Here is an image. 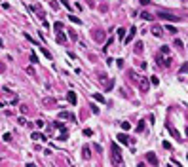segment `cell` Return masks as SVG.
I'll return each instance as SVG.
<instances>
[{"label": "cell", "instance_id": "1", "mask_svg": "<svg viewBox=\"0 0 188 167\" xmlns=\"http://www.w3.org/2000/svg\"><path fill=\"white\" fill-rule=\"evenodd\" d=\"M110 148H112V163L122 165V163H124V158H122V152H120V146H118L116 143H112Z\"/></svg>", "mask_w": 188, "mask_h": 167}, {"label": "cell", "instance_id": "2", "mask_svg": "<svg viewBox=\"0 0 188 167\" xmlns=\"http://www.w3.org/2000/svg\"><path fill=\"white\" fill-rule=\"evenodd\" d=\"M158 17L165 19V21H179V19H181V17H177V15H173V13H167V12H160Z\"/></svg>", "mask_w": 188, "mask_h": 167}, {"label": "cell", "instance_id": "3", "mask_svg": "<svg viewBox=\"0 0 188 167\" xmlns=\"http://www.w3.org/2000/svg\"><path fill=\"white\" fill-rule=\"evenodd\" d=\"M146 160H148L150 165H158V156H156L154 152H148V154H146Z\"/></svg>", "mask_w": 188, "mask_h": 167}, {"label": "cell", "instance_id": "4", "mask_svg": "<svg viewBox=\"0 0 188 167\" xmlns=\"http://www.w3.org/2000/svg\"><path fill=\"white\" fill-rule=\"evenodd\" d=\"M116 139H118V143H120V144H125V146L129 144V137H127V135H125V133H120Z\"/></svg>", "mask_w": 188, "mask_h": 167}, {"label": "cell", "instance_id": "5", "mask_svg": "<svg viewBox=\"0 0 188 167\" xmlns=\"http://www.w3.org/2000/svg\"><path fill=\"white\" fill-rule=\"evenodd\" d=\"M67 101H69L70 104H76V103H78L76 93H74V91H69V93H67Z\"/></svg>", "mask_w": 188, "mask_h": 167}, {"label": "cell", "instance_id": "6", "mask_svg": "<svg viewBox=\"0 0 188 167\" xmlns=\"http://www.w3.org/2000/svg\"><path fill=\"white\" fill-rule=\"evenodd\" d=\"M135 33H137V29H135V27H131V29H129V34L125 36V44H129V42H131V40L135 38Z\"/></svg>", "mask_w": 188, "mask_h": 167}, {"label": "cell", "instance_id": "7", "mask_svg": "<svg viewBox=\"0 0 188 167\" xmlns=\"http://www.w3.org/2000/svg\"><path fill=\"white\" fill-rule=\"evenodd\" d=\"M82 158H84V160H90V158H91V150H90V146H84V148H82Z\"/></svg>", "mask_w": 188, "mask_h": 167}, {"label": "cell", "instance_id": "8", "mask_svg": "<svg viewBox=\"0 0 188 167\" xmlns=\"http://www.w3.org/2000/svg\"><path fill=\"white\" fill-rule=\"evenodd\" d=\"M148 86H150L148 80H146V78H141V91L146 93V91H148Z\"/></svg>", "mask_w": 188, "mask_h": 167}, {"label": "cell", "instance_id": "9", "mask_svg": "<svg viewBox=\"0 0 188 167\" xmlns=\"http://www.w3.org/2000/svg\"><path fill=\"white\" fill-rule=\"evenodd\" d=\"M152 34H154V36H158V38H160L161 34H164V33H161V27H160V25H154V27H152Z\"/></svg>", "mask_w": 188, "mask_h": 167}, {"label": "cell", "instance_id": "10", "mask_svg": "<svg viewBox=\"0 0 188 167\" xmlns=\"http://www.w3.org/2000/svg\"><path fill=\"white\" fill-rule=\"evenodd\" d=\"M167 129H169V133H171V135H173V137H175V139H179V140H181V135H179V131H177V129H175V127H171V125H167Z\"/></svg>", "mask_w": 188, "mask_h": 167}, {"label": "cell", "instance_id": "11", "mask_svg": "<svg viewBox=\"0 0 188 167\" xmlns=\"http://www.w3.org/2000/svg\"><path fill=\"white\" fill-rule=\"evenodd\" d=\"M141 17H143L144 21H152V19H154V15H152V13H148V12H143V13H141Z\"/></svg>", "mask_w": 188, "mask_h": 167}, {"label": "cell", "instance_id": "12", "mask_svg": "<svg viewBox=\"0 0 188 167\" xmlns=\"http://www.w3.org/2000/svg\"><path fill=\"white\" fill-rule=\"evenodd\" d=\"M91 97H93V99H95V101H97V103H104V97L101 95V93H93V95H91Z\"/></svg>", "mask_w": 188, "mask_h": 167}, {"label": "cell", "instance_id": "13", "mask_svg": "<svg viewBox=\"0 0 188 167\" xmlns=\"http://www.w3.org/2000/svg\"><path fill=\"white\" fill-rule=\"evenodd\" d=\"M57 42H59V44H65V42H67V36L63 34V33H59V34H57Z\"/></svg>", "mask_w": 188, "mask_h": 167}, {"label": "cell", "instance_id": "14", "mask_svg": "<svg viewBox=\"0 0 188 167\" xmlns=\"http://www.w3.org/2000/svg\"><path fill=\"white\" fill-rule=\"evenodd\" d=\"M186 72H188V63H184V65L179 69V74H186Z\"/></svg>", "mask_w": 188, "mask_h": 167}, {"label": "cell", "instance_id": "15", "mask_svg": "<svg viewBox=\"0 0 188 167\" xmlns=\"http://www.w3.org/2000/svg\"><path fill=\"white\" fill-rule=\"evenodd\" d=\"M69 19L72 21V23H76V25H80L82 21H80V17H76V15H69Z\"/></svg>", "mask_w": 188, "mask_h": 167}, {"label": "cell", "instance_id": "16", "mask_svg": "<svg viewBox=\"0 0 188 167\" xmlns=\"http://www.w3.org/2000/svg\"><path fill=\"white\" fill-rule=\"evenodd\" d=\"M120 125H122V129H124V131H129V129H131V123H127V122H122Z\"/></svg>", "mask_w": 188, "mask_h": 167}, {"label": "cell", "instance_id": "17", "mask_svg": "<svg viewBox=\"0 0 188 167\" xmlns=\"http://www.w3.org/2000/svg\"><path fill=\"white\" fill-rule=\"evenodd\" d=\"M33 139L34 140H44L46 137H44V135H40V133H33Z\"/></svg>", "mask_w": 188, "mask_h": 167}, {"label": "cell", "instance_id": "18", "mask_svg": "<svg viewBox=\"0 0 188 167\" xmlns=\"http://www.w3.org/2000/svg\"><path fill=\"white\" fill-rule=\"evenodd\" d=\"M160 53H161V55H169V48H167V46H161Z\"/></svg>", "mask_w": 188, "mask_h": 167}, {"label": "cell", "instance_id": "19", "mask_svg": "<svg viewBox=\"0 0 188 167\" xmlns=\"http://www.w3.org/2000/svg\"><path fill=\"white\" fill-rule=\"evenodd\" d=\"M59 2H61V4H63V6H65L67 10H72V6L69 4V0H59Z\"/></svg>", "mask_w": 188, "mask_h": 167}, {"label": "cell", "instance_id": "20", "mask_svg": "<svg viewBox=\"0 0 188 167\" xmlns=\"http://www.w3.org/2000/svg\"><path fill=\"white\" fill-rule=\"evenodd\" d=\"M40 51H42V53H44L46 57H48V59H51V53H50V51L46 50V48H40Z\"/></svg>", "mask_w": 188, "mask_h": 167}, {"label": "cell", "instance_id": "21", "mask_svg": "<svg viewBox=\"0 0 188 167\" xmlns=\"http://www.w3.org/2000/svg\"><path fill=\"white\" fill-rule=\"evenodd\" d=\"M165 29H167V33H171V34H175V33H177V29H175V27H171V25H167Z\"/></svg>", "mask_w": 188, "mask_h": 167}, {"label": "cell", "instance_id": "22", "mask_svg": "<svg viewBox=\"0 0 188 167\" xmlns=\"http://www.w3.org/2000/svg\"><path fill=\"white\" fill-rule=\"evenodd\" d=\"M150 84H152V86H158V84H160V80H158L156 76H152V78H150Z\"/></svg>", "mask_w": 188, "mask_h": 167}, {"label": "cell", "instance_id": "23", "mask_svg": "<svg viewBox=\"0 0 188 167\" xmlns=\"http://www.w3.org/2000/svg\"><path fill=\"white\" fill-rule=\"evenodd\" d=\"M53 29H55V30H61V29H63V23H61V21H57V23L53 25Z\"/></svg>", "mask_w": 188, "mask_h": 167}, {"label": "cell", "instance_id": "24", "mask_svg": "<svg viewBox=\"0 0 188 167\" xmlns=\"http://www.w3.org/2000/svg\"><path fill=\"white\" fill-rule=\"evenodd\" d=\"M67 137H69V133H67V131H63V133L59 135V140H67Z\"/></svg>", "mask_w": 188, "mask_h": 167}, {"label": "cell", "instance_id": "25", "mask_svg": "<svg viewBox=\"0 0 188 167\" xmlns=\"http://www.w3.org/2000/svg\"><path fill=\"white\" fill-rule=\"evenodd\" d=\"M118 36H120V38H124V36H125V29H118Z\"/></svg>", "mask_w": 188, "mask_h": 167}, {"label": "cell", "instance_id": "26", "mask_svg": "<svg viewBox=\"0 0 188 167\" xmlns=\"http://www.w3.org/2000/svg\"><path fill=\"white\" fill-rule=\"evenodd\" d=\"M84 135H86V137H91L93 131H91V129H84Z\"/></svg>", "mask_w": 188, "mask_h": 167}, {"label": "cell", "instance_id": "27", "mask_svg": "<svg viewBox=\"0 0 188 167\" xmlns=\"http://www.w3.org/2000/svg\"><path fill=\"white\" fill-rule=\"evenodd\" d=\"M4 140L10 143V140H12V135H10V133H4Z\"/></svg>", "mask_w": 188, "mask_h": 167}, {"label": "cell", "instance_id": "28", "mask_svg": "<svg viewBox=\"0 0 188 167\" xmlns=\"http://www.w3.org/2000/svg\"><path fill=\"white\" fill-rule=\"evenodd\" d=\"M143 129H144V122H141V123H139V125H137V131H139V133H141V131H143Z\"/></svg>", "mask_w": 188, "mask_h": 167}, {"label": "cell", "instance_id": "29", "mask_svg": "<svg viewBox=\"0 0 188 167\" xmlns=\"http://www.w3.org/2000/svg\"><path fill=\"white\" fill-rule=\"evenodd\" d=\"M30 61H33V63H38V57H36V53H30Z\"/></svg>", "mask_w": 188, "mask_h": 167}, {"label": "cell", "instance_id": "30", "mask_svg": "<svg viewBox=\"0 0 188 167\" xmlns=\"http://www.w3.org/2000/svg\"><path fill=\"white\" fill-rule=\"evenodd\" d=\"M139 2H141V6H148L150 0H139Z\"/></svg>", "mask_w": 188, "mask_h": 167}, {"label": "cell", "instance_id": "31", "mask_svg": "<svg viewBox=\"0 0 188 167\" xmlns=\"http://www.w3.org/2000/svg\"><path fill=\"white\" fill-rule=\"evenodd\" d=\"M67 33H69V36H70V38H72V40H74V38H76V34H74V30H67Z\"/></svg>", "mask_w": 188, "mask_h": 167}, {"label": "cell", "instance_id": "32", "mask_svg": "<svg viewBox=\"0 0 188 167\" xmlns=\"http://www.w3.org/2000/svg\"><path fill=\"white\" fill-rule=\"evenodd\" d=\"M55 127H59V129H65V125H63L61 122H55Z\"/></svg>", "mask_w": 188, "mask_h": 167}, {"label": "cell", "instance_id": "33", "mask_svg": "<svg viewBox=\"0 0 188 167\" xmlns=\"http://www.w3.org/2000/svg\"><path fill=\"white\" fill-rule=\"evenodd\" d=\"M0 72H4V63H0Z\"/></svg>", "mask_w": 188, "mask_h": 167}]
</instances>
